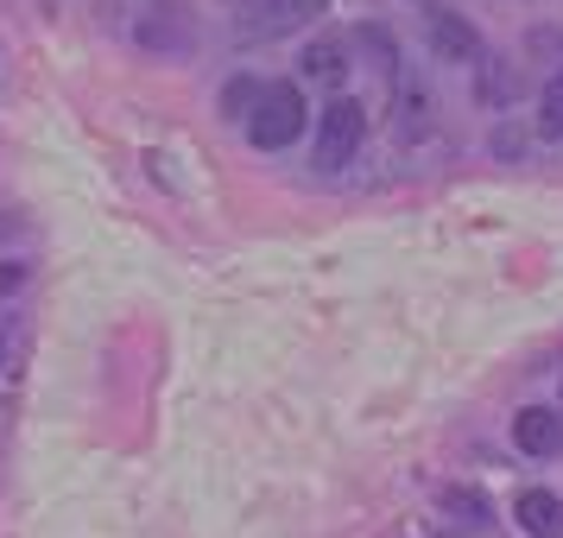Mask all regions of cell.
I'll use <instances>...</instances> for the list:
<instances>
[{
    "label": "cell",
    "mask_w": 563,
    "mask_h": 538,
    "mask_svg": "<svg viewBox=\"0 0 563 538\" xmlns=\"http://www.w3.org/2000/svg\"><path fill=\"white\" fill-rule=\"evenodd\" d=\"M298 133H305V96H298V83H260L254 108H247V140H254L260 153H285Z\"/></svg>",
    "instance_id": "6da1fadb"
},
{
    "label": "cell",
    "mask_w": 563,
    "mask_h": 538,
    "mask_svg": "<svg viewBox=\"0 0 563 538\" xmlns=\"http://www.w3.org/2000/svg\"><path fill=\"white\" fill-rule=\"evenodd\" d=\"M361 140H367V108L355 96H335L323 108V128H317V165L323 172H342L349 158L361 153Z\"/></svg>",
    "instance_id": "7a4b0ae2"
},
{
    "label": "cell",
    "mask_w": 563,
    "mask_h": 538,
    "mask_svg": "<svg viewBox=\"0 0 563 538\" xmlns=\"http://www.w3.org/2000/svg\"><path fill=\"white\" fill-rule=\"evenodd\" d=\"M323 13H330V0H234V20L247 39H285Z\"/></svg>",
    "instance_id": "3957f363"
},
{
    "label": "cell",
    "mask_w": 563,
    "mask_h": 538,
    "mask_svg": "<svg viewBox=\"0 0 563 538\" xmlns=\"http://www.w3.org/2000/svg\"><path fill=\"white\" fill-rule=\"evenodd\" d=\"M431 45H437V57H450V64H468V57H482V32L468 26V20H456L450 7H431Z\"/></svg>",
    "instance_id": "277c9868"
},
{
    "label": "cell",
    "mask_w": 563,
    "mask_h": 538,
    "mask_svg": "<svg viewBox=\"0 0 563 538\" xmlns=\"http://www.w3.org/2000/svg\"><path fill=\"white\" fill-rule=\"evenodd\" d=\"M512 443H519L526 457H558V450H563V418H558L551 406L519 411V425H512Z\"/></svg>",
    "instance_id": "5b68a950"
},
{
    "label": "cell",
    "mask_w": 563,
    "mask_h": 538,
    "mask_svg": "<svg viewBox=\"0 0 563 538\" xmlns=\"http://www.w3.org/2000/svg\"><path fill=\"white\" fill-rule=\"evenodd\" d=\"M519 526L532 538H563V501L551 487H526L519 494Z\"/></svg>",
    "instance_id": "8992f818"
},
{
    "label": "cell",
    "mask_w": 563,
    "mask_h": 538,
    "mask_svg": "<svg viewBox=\"0 0 563 538\" xmlns=\"http://www.w3.org/2000/svg\"><path fill=\"white\" fill-rule=\"evenodd\" d=\"M305 77L323 83V89H335V83L349 77V52H342V39H317V45H305Z\"/></svg>",
    "instance_id": "52a82bcc"
},
{
    "label": "cell",
    "mask_w": 563,
    "mask_h": 538,
    "mask_svg": "<svg viewBox=\"0 0 563 538\" xmlns=\"http://www.w3.org/2000/svg\"><path fill=\"white\" fill-rule=\"evenodd\" d=\"M538 133L563 140V77H551L544 83V96H538Z\"/></svg>",
    "instance_id": "ba28073f"
},
{
    "label": "cell",
    "mask_w": 563,
    "mask_h": 538,
    "mask_svg": "<svg viewBox=\"0 0 563 538\" xmlns=\"http://www.w3.org/2000/svg\"><path fill=\"white\" fill-rule=\"evenodd\" d=\"M254 96H260V83H254V77H234L229 89H222V114H241V121H247Z\"/></svg>",
    "instance_id": "9c48e42d"
},
{
    "label": "cell",
    "mask_w": 563,
    "mask_h": 538,
    "mask_svg": "<svg viewBox=\"0 0 563 538\" xmlns=\"http://www.w3.org/2000/svg\"><path fill=\"white\" fill-rule=\"evenodd\" d=\"M443 507H456L462 519H487V501H482V494H468V487H450V494H443Z\"/></svg>",
    "instance_id": "30bf717a"
},
{
    "label": "cell",
    "mask_w": 563,
    "mask_h": 538,
    "mask_svg": "<svg viewBox=\"0 0 563 538\" xmlns=\"http://www.w3.org/2000/svg\"><path fill=\"white\" fill-rule=\"evenodd\" d=\"M26 279V273H20V266H0V292H13V285Z\"/></svg>",
    "instance_id": "8fae6325"
}]
</instances>
